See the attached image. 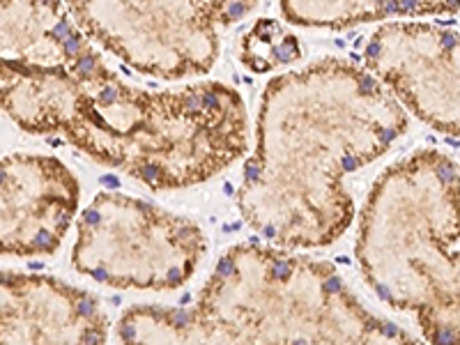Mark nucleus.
Listing matches in <instances>:
<instances>
[{"label":"nucleus","mask_w":460,"mask_h":345,"mask_svg":"<svg viewBox=\"0 0 460 345\" xmlns=\"http://www.w3.org/2000/svg\"><path fill=\"white\" fill-rule=\"evenodd\" d=\"M408 129V113L373 72L324 58L267 83L256 150L244 164L237 207L267 242L329 246L355 221L345 177L373 164Z\"/></svg>","instance_id":"1"},{"label":"nucleus","mask_w":460,"mask_h":345,"mask_svg":"<svg viewBox=\"0 0 460 345\" xmlns=\"http://www.w3.org/2000/svg\"><path fill=\"white\" fill-rule=\"evenodd\" d=\"M0 99L19 129L65 136L97 164L154 191L212 180L249 145L244 99L219 81L143 90L104 62L74 74L2 60Z\"/></svg>","instance_id":"2"},{"label":"nucleus","mask_w":460,"mask_h":345,"mask_svg":"<svg viewBox=\"0 0 460 345\" xmlns=\"http://www.w3.org/2000/svg\"><path fill=\"white\" fill-rule=\"evenodd\" d=\"M136 343H412L370 313L336 267L286 246L228 248L191 308L134 306Z\"/></svg>","instance_id":"3"},{"label":"nucleus","mask_w":460,"mask_h":345,"mask_svg":"<svg viewBox=\"0 0 460 345\" xmlns=\"http://www.w3.org/2000/svg\"><path fill=\"white\" fill-rule=\"evenodd\" d=\"M460 171L435 150L389 166L359 217L357 265L387 306L414 313L423 341L460 343Z\"/></svg>","instance_id":"4"},{"label":"nucleus","mask_w":460,"mask_h":345,"mask_svg":"<svg viewBox=\"0 0 460 345\" xmlns=\"http://www.w3.org/2000/svg\"><path fill=\"white\" fill-rule=\"evenodd\" d=\"M205 235L191 219L115 191H99L76 223L74 270L120 290H175L196 274Z\"/></svg>","instance_id":"5"},{"label":"nucleus","mask_w":460,"mask_h":345,"mask_svg":"<svg viewBox=\"0 0 460 345\" xmlns=\"http://www.w3.org/2000/svg\"><path fill=\"white\" fill-rule=\"evenodd\" d=\"M81 30L127 67L161 81L207 74L219 23L200 0H65Z\"/></svg>","instance_id":"6"},{"label":"nucleus","mask_w":460,"mask_h":345,"mask_svg":"<svg viewBox=\"0 0 460 345\" xmlns=\"http://www.w3.org/2000/svg\"><path fill=\"white\" fill-rule=\"evenodd\" d=\"M363 62L421 122L460 138V32L389 23L370 35Z\"/></svg>","instance_id":"7"},{"label":"nucleus","mask_w":460,"mask_h":345,"mask_svg":"<svg viewBox=\"0 0 460 345\" xmlns=\"http://www.w3.org/2000/svg\"><path fill=\"white\" fill-rule=\"evenodd\" d=\"M81 184L60 159L16 152L0 161V248L37 258L60 248L78 210Z\"/></svg>","instance_id":"8"},{"label":"nucleus","mask_w":460,"mask_h":345,"mask_svg":"<svg viewBox=\"0 0 460 345\" xmlns=\"http://www.w3.org/2000/svg\"><path fill=\"white\" fill-rule=\"evenodd\" d=\"M108 338L111 322L88 290L46 274L2 271V343H106Z\"/></svg>","instance_id":"9"},{"label":"nucleus","mask_w":460,"mask_h":345,"mask_svg":"<svg viewBox=\"0 0 460 345\" xmlns=\"http://www.w3.org/2000/svg\"><path fill=\"white\" fill-rule=\"evenodd\" d=\"M2 60L83 74L101 55L65 0H0Z\"/></svg>","instance_id":"10"},{"label":"nucleus","mask_w":460,"mask_h":345,"mask_svg":"<svg viewBox=\"0 0 460 345\" xmlns=\"http://www.w3.org/2000/svg\"><path fill=\"white\" fill-rule=\"evenodd\" d=\"M288 23L347 30L398 16H444L460 12V0H279Z\"/></svg>","instance_id":"11"},{"label":"nucleus","mask_w":460,"mask_h":345,"mask_svg":"<svg viewBox=\"0 0 460 345\" xmlns=\"http://www.w3.org/2000/svg\"><path fill=\"white\" fill-rule=\"evenodd\" d=\"M304 55L299 37L290 32L281 21L260 19L244 32L240 42V58L246 69L265 74L279 67L292 65Z\"/></svg>","instance_id":"12"}]
</instances>
